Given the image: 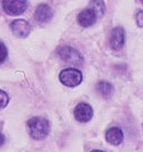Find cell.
<instances>
[{"instance_id": "1", "label": "cell", "mask_w": 143, "mask_h": 152, "mask_svg": "<svg viewBox=\"0 0 143 152\" xmlns=\"http://www.w3.org/2000/svg\"><path fill=\"white\" fill-rule=\"evenodd\" d=\"M28 128H29V133L32 138L34 140H44L49 134V121L43 118V117H33L28 120Z\"/></svg>"}, {"instance_id": "2", "label": "cell", "mask_w": 143, "mask_h": 152, "mask_svg": "<svg viewBox=\"0 0 143 152\" xmlns=\"http://www.w3.org/2000/svg\"><path fill=\"white\" fill-rule=\"evenodd\" d=\"M60 81L67 87H77L83 81V75L79 70L73 68H68L60 72Z\"/></svg>"}, {"instance_id": "3", "label": "cell", "mask_w": 143, "mask_h": 152, "mask_svg": "<svg viewBox=\"0 0 143 152\" xmlns=\"http://www.w3.org/2000/svg\"><path fill=\"white\" fill-rule=\"evenodd\" d=\"M2 9L8 15H22L28 8L26 0H2Z\"/></svg>"}, {"instance_id": "4", "label": "cell", "mask_w": 143, "mask_h": 152, "mask_svg": "<svg viewBox=\"0 0 143 152\" xmlns=\"http://www.w3.org/2000/svg\"><path fill=\"white\" fill-rule=\"evenodd\" d=\"M59 56L61 57V60L68 62V63H72V64H81L83 63V57H81L80 53L70 46L61 47L59 49Z\"/></svg>"}, {"instance_id": "5", "label": "cell", "mask_w": 143, "mask_h": 152, "mask_svg": "<svg viewBox=\"0 0 143 152\" xmlns=\"http://www.w3.org/2000/svg\"><path fill=\"white\" fill-rule=\"evenodd\" d=\"M10 30L17 38H26L31 33V25L26 20H14L10 23Z\"/></svg>"}, {"instance_id": "6", "label": "cell", "mask_w": 143, "mask_h": 152, "mask_svg": "<svg viewBox=\"0 0 143 152\" xmlns=\"http://www.w3.org/2000/svg\"><path fill=\"white\" fill-rule=\"evenodd\" d=\"M98 14L95 13V10L93 8H85L83 9L78 16H77V22L80 26L83 28H89L92 25H94L98 21Z\"/></svg>"}, {"instance_id": "7", "label": "cell", "mask_w": 143, "mask_h": 152, "mask_svg": "<svg viewBox=\"0 0 143 152\" xmlns=\"http://www.w3.org/2000/svg\"><path fill=\"white\" fill-rule=\"evenodd\" d=\"M75 118L77 121L79 122H88L93 118V107H90L88 103L81 102L79 104H77V107H75Z\"/></svg>"}, {"instance_id": "8", "label": "cell", "mask_w": 143, "mask_h": 152, "mask_svg": "<svg viewBox=\"0 0 143 152\" xmlns=\"http://www.w3.org/2000/svg\"><path fill=\"white\" fill-rule=\"evenodd\" d=\"M125 44V30L122 26H116L111 31L110 46L113 50H119Z\"/></svg>"}, {"instance_id": "9", "label": "cell", "mask_w": 143, "mask_h": 152, "mask_svg": "<svg viewBox=\"0 0 143 152\" xmlns=\"http://www.w3.org/2000/svg\"><path fill=\"white\" fill-rule=\"evenodd\" d=\"M54 16V10L47 4H40L34 10V18L39 23L49 22Z\"/></svg>"}, {"instance_id": "10", "label": "cell", "mask_w": 143, "mask_h": 152, "mask_svg": "<svg viewBox=\"0 0 143 152\" xmlns=\"http://www.w3.org/2000/svg\"><path fill=\"white\" fill-rule=\"evenodd\" d=\"M106 140L108 143L112 145H119L122 143L124 140V134L122 130L118 127H111L106 130Z\"/></svg>"}, {"instance_id": "11", "label": "cell", "mask_w": 143, "mask_h": 152, "mask_svg": "<svg viewBox=\"0 0 143 152\" xmlns=\"http://www.w3.org/2000/svg\"><path fill=\"white\" fill-rule=\"evenodd\" d=\"M96 91L104 97H108L112 94L113 86L108 81H98L96 84Z\"/></svg>"}, {"instance_id": "12", "label": "cell", "mask_w": 143, "mask_h": 152, "mask_svg": "<svg viewBox=\"0 0 143 152\" xmlns=\"http://www.w3.org/2000/svg\"><path fill=\"white\" fill-rule=\"evenodd\" d=\"M89 7L95 10L98 17L103 16L104 12H106V4L103 0H92L89 2Z\"/></svg>"}, {"instance_id": "13", "label": "cell", "mask_w": 143, "mask_h": 152, "mask_svg": "<svg viewBox=\"0 0 143 152\" xmlns=\"http://www.w3.org/2000/svg\"><path fill=\"white\" fill-rule=\"evenodd\" d=\"M8 102H9V97H8V95L4 91H1V89H0V109H1V107H7Z\"/></svg>"}, {"instance_id": "14", "label": "cell", "mask_w": 143, "mask_h": 152, "mask_svg": "<svg viewBox=\"0 0 143 152\" xmlns=\"http://www.w3.org/2000/svg\"><path fill=\"white\" fill-rule=\"evenodd\" d=\"M7 54H8V52H7L6 46L0 41V64H1V63H4L5 60L7 58Z\"/></svg>"}, {"instance_id": "15", "label": "cell", "mask_w": 143, "mask_h": 152, "mask_svg": "<svg viewBox=\"0 0 143 152\" xmlns=\"http://www.w3.org/2000/svg\"><path fill=\"white\" fill-rule=\"evenodd\" d=\"M136 23L140 28H143V10H139L135 16Z\"/></svg>"}, {"instance_id": "16", "label": "cell", "mask_w": 143, "mask_h": 152, "mask_svg": "<svg viewBox=\"0 0 143 152\" xmlns=\"http://www.w3.org/2000/svg\"><path fill=\"white\" fill-rule=\"evenodd\" d=\"M5 143V136H4V134L2 133H0V146Z\"/></svg>"}, {"instance_id": "17", "label": "cell", "mask_w": 143, "mask_h": 152, "mask_svg": "<svg viewBox=\"0 0 143 152\" xmlns=\"http://www.w3.org/2000/svg\"><path fill=\"white\" fill-rule=\"evenodd\" d=\"M92 152H104V151H101V150H93Z\"/></svg>"}, {"instance_id": "18", "label": "cell", "mask_w": 143, "mask_h": 152, "mask_svg": "<svg viewBox=\"0 0 143 152\" xmlns=\"http://www.w3.org/2000/svg\"><path fill=\"white\" fill-rule=\"evenodd\" d=\"M141 2H143V0H141Z\"/></svg>"}]
</instances>
